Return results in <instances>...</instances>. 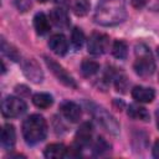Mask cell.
<instances>
[{
    "mask_svg": "<svg viewBox=\"0 0 159 159\" xmlns=\"http://www.w3.org/2000/svg\"><path fill=\"white\" fill-rule=\"evenodd\" d=\"M155 92L150 87H143V86H135L132 89V97L137 102L142 103H150L154 99Z\"/></svg>",
    "mask_w": 159,
    "mask_h": 159,
    "instance_id": "obj_12",
    "label": "cell"
},
{
    "mask_svg": "<svg viewBox=\"0 0 159 159\" xmlns=\"http://www.w3.org/2000/svg\"><path fill=\"white\" fill-rule=\"evenodd\" d=\"M127 17L125 0H102L94 11V22L101 26H114Z\"/></svg>",
    "mask_w": 159,
    "mask_h": 159,
    "instance_id": "obj_1",
    "label": "cell"
},
{
    "mask_svg": "<svg viewBox=\"0 0 159 159\" xmlns=\"http://www.w3.org/2000/svg\"><path fill=\"white\" fill-rule=\"evenodd\" d=\"M16 142V132L14 125L11 124H5L1 129V145L4 149L10 150L14 148Z\"/></svg>",
    "mask_w": 159,
    "mask_h": 159,
    "instance_id": "obj_13",
    "label": "cell"
},
{
    "mask_svg": "<svg viewBox=\"0 0 159 159\" xmlns=\"http://www.w3.org/2000/svg\"><path fill=\"white\" fill-rule=\"evenodd\" d=\"M51 22L58 29H67L70 26V17L63 9H52L50 12Z\"/></svg>",
    "mask_w": 159,
    "mask_h": 159,
    "instance_id": "obj_14",
    "label": "cell"
},
{
    "mask_svg": "<svg viewBox=\"0 0 159 159\" xmlns=\"http://www.w3.org/2000/svg\"><path fill=\"white\" fill-rule=\"evenodd\" d=\"M157 52H158V56H159V47H158V50H157Z\"/></svg>",
    "mask_w": 159,
    "mask_h": 159,
    "instance_id": "obj_32",
    "label": "cell"
},
{
    "mask_svg": "<svg viewBox=\"0 0 159 159\" xmlns=\"http://www.w3.org/2000/svg\"><path fill=\"white\" fill-rule=\"evenodd\" d=\"M26 109H27V106L20 97L9 96L5 99H2L1 112H2V116L6 118L20 117L26 112Z\"/></svg>",
    "mask_w": 159,
    "mask_h": 159,
    "instance_id": "obj_5",
    "label": "cell"
},
{
    "mask_svg": "<svg viewBox=\"0 0 159 159\" xmlns=\"http://www.w3.org/2000/svg\"><path fill=\"white\" fill-rule=\"evenodd\" d=\"M16 93L27 96V94H29V89H27L26 86H17V87H16Z\"/></svg>",
    "mask_w": 159,
    "mask_h": 159,
    "instance_id": "obj_28",
    "label": "cell"
},
{
    "mask_svg": "<svg viewBox=\"0 0 159 159\" xmlns=\"http://www.w3.org/2000/svg\"><path fill=\"white\" fill-rule=\"evenodd\" d=\"M21 67H22V72L26 76V78H29L31 82H34V83H41L42 82L43 72H42L40 65L37 63L36 60H34V58L22 60Z\"/></svg>",
    "mask_w": 159,
    "mask_h": 159,
    "instance_id": "obj_8",
    "label": "cell"
},
{
    "mask_svg": "<svg viewBox=\"0 0 159 159\" xmlns=\"http://www.w3.org/2000/svg\"><path fill=\"white\" fill-rule=\"evenodd\" d=\"M37 1H40V2H46L47 0H37Z\"/></svg>",
    "mask_w": 159,
    "mask_h": 159,
    "instance_id": "obj_31",
    "label": "cell"
},
{
    "mask_svg": "<svg viewBox=\"0 0 159 159\" xmlns=\"http://www.w3.org/2000/svg\"><path fill=\"white\" fill-rule=\"evenodd\" d=\"M153 155H154V158H158V159H159V140H157L155 144H154V148H153Z\"/></svg>",
    "mask_w": 159,
    "mask_h": 159,
    "instance_id": "obj_29",
    "label": "cell"
},
{
    "mask_svg": "<svg viewBox=\"0 0 159 159\" xmlns=\"http://www.w3.org/2000/svg\"><path fill=\"white\" fill-rule=\"evenodd\" d=\"M135 61H134V71L139 77H149L155 71V62L153 60L152 52L144 43H139L135 46Z\"/></svg>",
    "mask_w": 159,
    "mask_h": 159,
    "instance_id": "obj_3",
    "label": "cell"
},
{
    "mask_svg": "<svg viewBox=\"0 0 159 159\" xmlns=\"http://www.w3.org/2000/svg\"><path fill=\"white\" fill-rule=\"evenodd\" d=\"M112 53L116 58H119V60H123L127 57V53H128V46L124 41L122 40H117L113 42V46H112Z\"/></svg>",
    "mask_w": 159,
    "mask_h": 159,
    "instance_id": "obj_21",
    "label": "cell"
},
{
    "mask_svg": "<svg viewBox=\"0 0 159 159\" xmlns=\"http://www.w3.org/2000/svg\"><path fill=\"white\" fill-rule=\"evenodd\" d=\"M14 4L16 6V9L21 12H26L31 9L32 4H31V0H14Z\"/></svg>",
    "mask_w": 159,
    "mask_h": 159,
    "instance_id": "obj_26",
    "label": "cell"
},
{
    "mask_svg": "<svg viewBox=\"0 0 159 159\" xmlns=\"http://www.w3.org/2000/svg\"><path fill=\"white\" fill-rule=\"evenodd\" d=\"M34 26L39 35H45L50 31V21L43 12H37L34 17Z\"/></svg>",
    "mask_w": 159,
    "mask_h": 159,
    "instance_id": "obj_16",
    "label": "cell"
},
{
    "mask_svg": "<svg viewBox=\"0 0 159 159\" xmlns=\"http://www.w3.org/2000/svg\"><path fill=\"white\" fill-rule=\"evenodd\" d=\"M68 149L62 143H53L46 147L45 149V157L48 159H60L67 157Z\"/></svg>",
    "mask_w": 159,
    "mask_h": 159,
    "instance_id": "obj_15",
    "label": "cell"
},
{
    "mask_svg": "<svg viewBox=\"0 0 159 159\" xmlns=\"http://www.w3.org/2000/svg\"><path fill=\"white\" fill-rule=\"evenodd\" d=\"M92 134H93V127L89 122H84L80 125L78 130L76 132L75 135V144L77 149H82L84 147H88L91 140H92Z\"/></svg>",
    "mask_w": 159,
    "mask_h": 159,
    "instance_id": "obj_9",
    "label": "cell"
},
{
    "mask_svg": "<svg viewBox=\"0 0 159 159\" xmlns=\"http://www.w3.org/2000/svg\"><path fill=\"white\" fill-rule=\"evenodd\" d=\"M60 111L61 113L63 114V117L75 123V122H78L81 116H82V111H81V107L75 103V102H71V101H66V102H62L61 103V107H60Z\"/></svg>",
    "mask_w": 159,
    "mask_h": 159,
    "instance_id": "obj_10",
    "label": "cell"
},
{
    "mask_svg": "<svg viewBox=\"0 0 159 159\" xmlns=\"http://www.w3.org/2000/svg\"><path fill=\"white\" fill-rule=\"evenodd\" d=\"M89 10V2L87 0H76L73 4V11L77 16H84Z\"/></svg>",
    "mask_w": 159,
    "mask_h": 159,
    "instance_id": "obj_24",
    "label": "cell"
},
{
    "mask_svg": "<svg viewBox=\"0 0 159 159\" xmlns=\"http://www.w3.org/2000/svg\"><path fill=\"white\" fill-rule=\"evenodd\" d=\"M88 108H89L88 111L91 112V114L93 116L96 122L104 130H107L108 133H111L113 135H117L119 133V124H118L117 119L109 112H107L104 108H102L97 104H93V103H89Z\"/></svg>",
    "mask_w": 159,
    "mask_h": 159,
    "instance_id": "obj_4",
    "label": "cell"
},
{
    "mask_svg": "<svg viewBox=\"0 0 159 159\" xmlns=\"http://www.w3.org/2000/svg\"><path fill=\"white\" fill-rule=\"evenodd\" d=\"M32 102H34V104H35L37 108L46 109V108H48V107L52 106V103H53V98H52V96L48 94V93L40 92V93L34 94V97H32Z\"/></svg>",
    "mask_w": 159,
    "mask_h": 159,
    "instance_id": "obj_17",
    "label": "cell"
},
{
    "mask_svg": "<svg viewBox=\"0 0 159 159\" xmlns=\"http://www.w3.org/2000/svg\"><path fill=\"white\" fill-rule=\"evenodd\" d=\"M99 71V65L96 61L91 60H84L81 63V72L84 77H92Z\"/></svg>",
    "mask_w": 159,
    "mask_h": 159,
    "instance_id": "obj_19",
    "label": "cell"
},
{
    "mask_svg": "<svg viewBox=\"0 0 159 159\" xmlns=\"http://www.w3.org/2000/svg\"><path fill=\"white\" fill-rule=\"evenodd\" d=\"M22 135L29 145H35L42 142L47 135L46 119L40 114L29 116L22 123Z\"/></svg>",
    "mask_w": 159,
    "mask_h": 159,
    "instance_id": "obj_2",
    "label": "cell"
},
{
    "mask_svg": "<svg viewBox=\"0 0 159 159\" xmlns=\"http://www.w3.org/2000/svg\"><path fill=\"white\" fill-rule=\"evenodd\" d=\"M45 62H46L47 67L50 68V71L53 73V76H55L62 84H65V86H67V87H70V88H76V87H77V83H76V81L73 80V77H72L61 65H58L55 60H52V58L45 56Z\"/></svg>",
    "mask_w": 159,
    "mask_h": 159,
    "instance_id": "obj_6",
    "label": "cell"
},
{
    "mask_svg": "<svg viewBox=\"0 0 159 159\" xmlns=\"http://www.w3.org/2000/svg\"><path fill=\"white\" fill-rule=\"evenodd\" d=\"M109 152H111L109 143L104 138H102V137L97 138V140H96V143L93 145V153H94V155L103 157V155H107Z\"/></svg>",
    "mask_w": 159,
    "mask_h": 159,
    "instance_id": "obj_20",
    "label": "cell"
},
{
    "mask_svg": "<svg viewBox=\"0 0 159 159\" xmlns=\"http://www.w3.org/2000/svg\"><path fill=\"white\" fill-rule=\"evenodd\" d=\"M155 118H157V125H158V128H159V109L155 112Z\"/></svg>",
    "mask_w": 159,
    "mask_h": 159,
    "instance_id": "obj_30",
    "label": "cell"
},
{
    "mask_svg": "<svg viewBox=\"0 0 159 159\" xmlns=\"http://www.w3.org/2000/svg\"><path fill=\"white\" fill-rule=\"evenodd\" d=\"M1 52L12 61H19L20 60V55H19L17 50L14 46H11L10 43H7L5 41V39H1Z\"/></svg>",
    "mask_w": 159,
    "mask_h": 159,
    "instance_id": "obj_22",
    "label": "cell"
},
{
    "mask_svg": "<svg viewBox=\"0 0 159 159\" xmlns=\"http://www.w3.org/2000/svg\"><path fill=\"white\" fill-rule=\"evenodd\" d=\"M130 1H132V5H133L135 9H140V7H143V6L147 4L148 0H130Z\"/></svg>",
    "mask_w": 159,
    "mask_h": 159,
    "instance_id": "obj_27",
    "label": "cell"
},
{
    "mask_svg": "<svg viewBox=\"0 0 159 159\" xmlns=\"http://www.w3.org/2000/svg\"><path fill=\"white\" fill-rule=\"evenodd\" d=\"M108 43H109V39H108L107 35L101 34V32H93L89 36L87 48H88V52L91 55L99 56V55H102L107 51Z\"/></svg>",
    "mask_w": 159,
    "mask_h": 159,
    "instance_id": "obj_7",
    "label": "cell"
},
{
    "mask_svg": "<svg viewBox=\"0 0 159 159\" xmlns=\"http://www.w3.org/2000/svg\"><path fill=\"white\" fill-rule=\"evenodd\" d=\"M48 46L52 50V52H55L58 56H63L68 50V42H67L66 37L61 34L52 35L48 40Z\"/></svg>",
    "mask_w": 159,
    "mask_h": 159,
    "instance_id": "obj_11",
    "label": "cell"
},
{
    "mask_svg": "<svg viewBox=\"0 0 159 159\" xmlns=\"http://www.w3.org/2000/svg\"><path fill=\"white\" fill-rule=\"evenodd\" d=\"M114 81H116V88H117V91L119 92H125V88H127V86H128V81H127V77L124 76V75H118L116 78H114Z\"/></svg>",
    "mask_w": 159,
    "mask_h": 159,
    "instance_id": "obj_25",
    "label": "cell"
},
{
    "mask_svg": "<svg viewBox=\"0 0 159 159\" xmlns=\"http://www.w3.org/2000/svg\"><path fill=\"white\" fill-rule=\"evenodd\" d=\"M128 116L132 117L133 119H139L143 122H148L149 120V113L148 111L139 106V104H130L128 107Z\"/></svg>",
    "mask_w": 159,
    "mask_h": 159,
    "instance_id": "obj_18",
    "label": "cell"
},
{
    "mask_svg": "<svg viewBox=\"0 0 159 159\" xmlns=\"http://www.w3.org/2000/svg\"><path fill=\"white\" fill-rule=\"evenodd\" d=\"M83 42H84L83 31L81 29H78V27H75L72 30V34H71V43H72V46L76 50H78V48H81L83 46Z\"/></svg>",
    "mask_w": 159,
    "mask_h": 159,
    "instance_id": "obj_23",
    "label": "cell"
}]
</instances>
